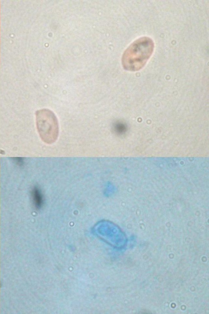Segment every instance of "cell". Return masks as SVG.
Returning <instances> with one entry per match:
<instances>
[{
    "instance_id": "6da1fadb",
    "label": "cell",
    "mask_w": 209,
    "mask_h": 314,
    "mask_svg": "<svg viewBox=\"0 0 209 314\" xmlns=\"http://www.w3.org/2000/svg\"><path fill=\"white\" fill-rule=\"evenodd\" d=\"M154 43L151 38L143 37L137 39L129 46L122 57L124 69L136 71L145 66L153 54Z\"/></svg>"
},
{
    "instance_id": "7a4b0ae2",
    "label": "cell",
    "mask_w": 209,
    "mask_h": 314,
    "mask_svg": "<svg viewBox=\"0 0 209 314\" xmlns=\"http://www.w3.org/2000/svg\"><path fill=\"white\" fill-rule=\"evenodd\" d=\"M38 126L41 137L45 142L53 143L57 139L59 133L58 121L52 111L44 109L39 113Z\"/></svg>"
},
{
    "instance_id": "3957f363",
    "label": "cell",
    "mask_w": 209,
    "mask_h": 314,
    "mask_svg": "<svg viewBox=\"0 0 209 314\" xmlns=\"http://www.w3.org/2000/svg\"><path fill=\"white\" fill-rule=\"evenodd\" d=\"M32 197L35 207L38 209L41 208L43 206V197L41 191L39 188L35 187L33 189Z\"/></svg>"
}]
</instances>
